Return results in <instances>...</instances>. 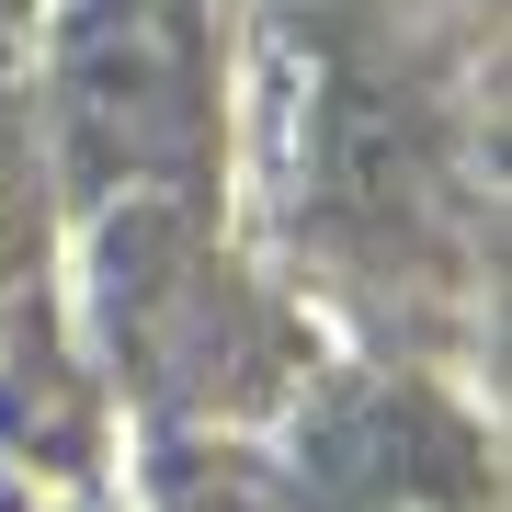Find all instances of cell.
Instances as JSON below:
<instances>
[{
    "mask_svg": "<svg viewBox=\"0 0 512 512\" xmlns=\"http://www.w3.org/2000/svg\"><path fill=\"white\" fill-rule=\"evenodd\" d=\"M69 148L92 171H171L205 137V23L194 0H80L57 46Z\"/></svg>",
    "mask_w": 512,
    "mask_h": 512,
    "instance_id": "1",
    "label": "cell"
}]
</instances>
